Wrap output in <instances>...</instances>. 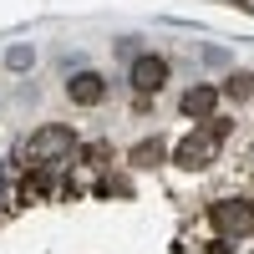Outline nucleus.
Returning <instances> with one entry per match:
<instances>
[{"instance_id":"obj_1","label":"nucleus","mask_w":254,"mask_h":254,"mask_svg":"<svg viewBox=\"0 0 254 254\" xmlns=\"http://www.w3.org/2000/svg\"><path fill=\"white\" fill-rule=\"evenodd\" d=\"M26 153H31V163H66L76 153V132L71 127H41L26 142Z\"/></svg>"},{"instance_id":"obj_2","label":"nucleus","mask_w":254,"mask_h":254,"mask_svg":"<svg viewBox=\"0 0 254 254\" xmlns=\"http://www.w3.org/2000/svg\"><path fill=\"white\" fill-rule=\"evenodd\" d=\"M219 132L224 127H203V132H193V137H183L178 142V168H203L208 158H214V147H219Z\"/></svg>"},{"instance_id":"obj_3","label":"nucleus","mask_w":254,"mask_h":254,"mask_svg":"<svg viewBox=\"0 0 254 254\" xmlns=\"http://www.w3.org/2000/svg\"><path fill=\"white\" fill-rule=\"evenodd\" d=\"M214 224L224 229V234H254V203L249 198H224L219 208H214Z\"/></svg>"},{"instance_id":"obj_4","label":"nucleus","mask_w":254,"mask_h":254,"mask_svg":"<svg viewBox=\"0 0 254 254\" xmlns=\"http://www.w3.org/2000/svg\"><path fill=\"white\" fill-rule=\"evenodd\" d=\"M163 81H168V61L163 56H137L132 61V92L147 97V92H158Z\"/></svg>"},{"instance_id":"obj_5","label":"nucleus","mask_w":254,"mask_h":254,"mask_svg":"<svg viewBox=\"0 0 254 254\" xmlns=\"http://www.w3.org/2000/svg\"><path fill=\"white\" fill-rule=\"evenodd\" d=\"M66 92H71V102H76V107H97V102L107 97V81H102L97 71H76V76L66 81Z\"/></svg>"},{"instance_id":"obj_6","label":"nucleus","mask_w":254,"mask_h":254,"mask_svg":"<svg viewBox=\"0 0 254 254\" xmlns=\"http://www.w3.org/2000/svg\"><path fill=\"white\" fill-rule=\"evenodd\" d=\"M214 107H219V92H214V87H193V92H183V112H188V117H208Z\"/></svg>"},{"instance_id":"obj_7","label":"nucleus","mask_w":254,"mask_h":254,"mask_svg":"<svg viewBox=\"0 0 254 254\" xmlns=\"http://www.w3.org/2000/svg\"><path fill=\"white\" fill-rule=\"evenodd\" d=\"M5 61H10V71H26L31 61H36V51H31V46H10V56H5Z\"/></svg>"},{"instance_id":"obj_8","label":"nucleus","mask_w":254,"mask_h":254,"mask_svg":"<svg viewBox=\"0 0 254 254\" xmlns=\"http://www.w3.org/2000/svg\"><path fill=\"white\" fill-rule=\"evenodd\" d=\"M158 158H163V147H158V142H147V147H137V163H158Z\"/></svg>"},{"instance_id":"obj_9","label":"nucleus","mask_w":254,"mask_h":254,"mask_svg":"<svg viewBox=\"0 0 254 254\" xmlns=\"http://www.w3.org/2000/svg\"><path fill=\"white\" fill-rule=\"evenodd\" d=\"M229 92H234V97H249V92H254V81H249V76H234V81H229Z\"/></svg>"}]
</instances>
